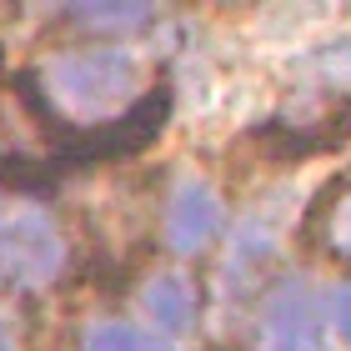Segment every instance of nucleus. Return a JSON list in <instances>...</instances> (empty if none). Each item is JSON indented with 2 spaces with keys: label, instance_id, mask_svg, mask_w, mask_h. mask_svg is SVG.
<instances>
[{
  "label": "nucleus",
  "instance_id": "nucleus-1",
  "mask_svg": "<svg viewBox=\"0 0 351 351\" xmlns=\"http://www.w3.org/2000/svg\"><path fill=\"white\" fill-rule=\"evenodd\" d=\"M136 90H141V66L125 51H75L51 66V95L81 121L116 116L121 106L136 101Z\"/></svg>",
  "mask_w": 351,
  "mask_h": 351
},
{
  "label": "nucleus",
  "instance_id": "nucleus-6",
  "mask_svg": "<svg viewBox=\"0 0 351 351\" xmlns=\"http://www.w3.org/2000/svg\"><path fill=\"white\" fill-rule=\"evenodd\" d=\"M311 231H316V246H322L326 256L351 261V181L331 186V196H326L322 206H316Z\"/></svg>",
  "mask_w": 351,
  "mask_h": 351
},
{
  "label": "nucleus",
  "instance_id": "nucleus-9",
  "mask_svg": "<svg viewBox=\"0 0 351 351\" xmlns=\"http://www.w3.org/2000/svg\"><path fill=\"white\" fill-rule=\"evenodd\" d=\"M0 351H10V346H5V341H0Z\"/></svg>",
  "mask_w": 351,
  "mask_h": 351
},
{
  "label": "nucleus",
  "instance_id": "nucleus-7",
  "mask_svg": "<svg viewBox=\"0 0 351 351\" xmlns=\"http://www.w3.org/2000/svg\"><path fill=\"white\" fill-rule=\"evenodd\" d=\"M86 351H176L166 337H156L151 326H131V322H106L86 337Z\"/></svg>",
  "mask_w": 351,
  "mask_h": 351
},
{
  "label": "nucleus",
  "instance_id": "nucleus-3",
  "mask_svg": "<svg viewBox=\"0 0 351 351\" xmlns=\"http://www.w3.org/2000/svg\"><path fill=\"white\" fill-rule=\"evenodd\" d=\"M216 226H221V196L206 181L186 176V181L171 191V206H166V236H171V246L176 251H201L216 236Z\"/></svg>",
  "mask_w": 351,
  "mask_h": 351
},
{
  "label": "nucleus",
  "instance_id": "nucleus-5",
  "mask_svg": "<svg viewBox=\"0 0 351 351\" xmlns=\"http://www.w3.org/2000/svg\"><path fill=\"white\" fill-rule=\"evenodd\" d=\"M141 311H146V322L156 337H181V331L196 326L201 316V296L196 286H191V276H181V271H161V276L146 281V291H141Z\"/></svg>",
  "mask_w": 351,
  "mask_h": 351
},
{
  "label": "nucleus",
  "instance_id": "nucleus-4",
  "mask_svg": "<svg viewBox=\"0 0 351 351\" xmlns=\"http://www.w3.org/2000/svg\"><path fill=\"white\" fill-rule=\"evenodd\" d=\"M266 351H322V311L306 286H286L266 306Z\"/></svg>",
  "mask_w": 351,
  "mask_h": 351
},
{
  "label": "nucleus",
  "instance_id": "nucleus-8",
  "mask_svg": "<svg viewBox=\"0 0 351 351\" xmlns=\"http://www.w3.org/2000/svg\"><path fill=\"white\" fill-rule=\"evenodd\" d=\"M331 331L351 346V281L337 286V296H331Z\"/></svg>",
  "mask_w": 351,
  "mask_h": 351
},
{
  "label": "nucleus",
  "instance_id": "nucleus-2",
  "mask_svg": "<svg viewBox=\"0 0 351 351\" xmlns=\"http://www.w3.org/2000/svg\"><path fill=\"white\" fill-rule=\"evenodd\" d=\"M60 261V241L40 216H15L0 226V281H40Z\"/></svg>",
  "mask_w": 351,
  "mask_h": 351
}]
</instances>
